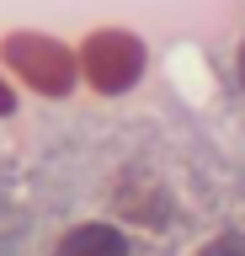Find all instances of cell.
<instances>
[{
	"label": "cell",
	"mask_w": 245,
	"mask_h": 256,
	"mask_svg": "<svg viewBox=\"0 0 245 256\" xmlns=\"http://www.w3.org/2000/svg\"><path fill=\"white\" fill-rule=\"evenodd\" d=\"M235 75H240V86H245V43H240V59H235Z\"/></svg>",
	"instance_id": "obj_6"
},
{
	"label": "cell",
	"mask_w": 245,
	"mask_h": 256,
	"mask_svg": "<svg viewBox=\"0 0 245 256\" xmlns=\"http://www.w3.org/2000/svg\"><path fill=\"white\" fill-rule=\"evenodd\" d=\"M16 107V96H11V86H0V112H11Z\"/></svg>",
	"instance_id": "obj_5"
},
{
	"label": "cell",
	"mask_w": 245,
	"mask_h": 256,
	"mask_svg": "<svg viewBox=\"0 0 245 256\" xmlns=\"http://www.w3.org/2000/svg\"><path fill=\"white\" fill-rule=\"evenodd\" d=\"M80 70H85V80H91L96 91L117 96V91H128L133 80L144 75V43H139L133 32H123V27H101V32L85 38Z\"/></svg>",
	"instance_id": "obj_2"
},
{
	"label": "cell",
	"mask_w": 245,
	"mask_h": 256,
	"mask_svg": "<svg viewBox=\"0 0 245 256\" xmlns=\"http://www.w3.org/2000/svg\"><path fill=\"white\" fill-rule=\"evenodd\" d=\"M5 64L43 96H64L75 86V70H80V59L64 43L43 38V32H11L5 38Z\"/></svg>",
	"instance_id": "obj_1"
},
{
	"label": "cell",
	"mask_w": 245,
	"mask_h": 256,
	"mask_svg": "<svg viewBox=\"0 0 245 256\" xmlns=\"http://www.w3.org/2000/svg\"><path fill=\"white\" fill-rule=\"evenodd\" d=\"M53 256H128V240L117 230H107V224H75L53 246Z\"/></svg>",
	"instance_id": "obj_3"
},
{
	"label": "cell",
	"mask_w": 245,
	"mask_h": 256,
	"mask_svg": "<svg viewBox=\"0 0 245 256\" xmlns=\"http://www.w3.org/2000/svg\"><path fill=\"white\" fill-rule=\"evenodd\" d=\"M203 256H245V235H219L213 246H203Z\"/></svg>",
	"instance_id": "obj_4"
}]
</instances>
